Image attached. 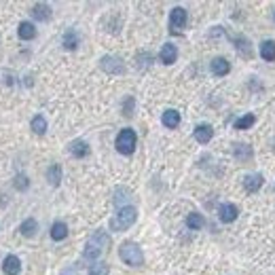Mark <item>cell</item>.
Here are the masks:
<instances>
[{
	"mask_svg": "<svg viewBox=\"0 0 275 275\" xmlns=\"http://www.w3.org/2000/svg\"><path fill=\"white\" fill-rule=\"evenodd\" d=\"M110 248V237L106 235L104 231H95L93 233V237L87 242V246H85V252H83V258L85 260H98L100 258V254L104 252V250H108Z\"/></svg>",
	"mask_w": 275,
	"mask_h": 275,
	"instance_id": "1",
	"label": "cell"
},
{
	"mask_svg": "<svg viewBox=\"0 0 275 275\" xmlns=\"http://www.w3.org/2000/svg\"><path fill=\"white\" fill-rule=\"evenodd\" d=\"M136 218H138V210L131 206H125L110 218V229L112 231H127L129 226L136 222Z\"/></svg>",
	"mask_w": 275,
	"mask_h": 275,
	"instance_id": "2",
	"label": "cell"
},
{
	"mask_svg": "<svg viewBox=\"0 0 275 275\" xmlns=\"http://www.w3.org/2000/svg\"><path fill=\"white\" fill-rule=\"evenodd\" d=\"M119 256H121V260L125 262V265H129V267L144 265V254H142L140 246L134 244V242H125L121 248H119Z\"/></svg>",
	"mask_w": 275,
	"mask_h": 275,
	"instance_id": "3",
	"label": "cell"
},
{
	"mask_svg": "<svg viewBox=\"0 0 275 275\" xmlns=\"http://www.w3.org/2000/svg\"><path fill=\"white\" fill-rule=\"evenodd\" d=\"M136 142H138V138H136V131L134 129H121V134L116 136V150L121 152V154H131L136 150Z\"/></svg>",
	"mask_w": 275,
	"mask_h": 275,
	"instance_id": "4",
	"label": "cell"
},
{
	"mask_svg": "<svg viewBox=\"0 0 275 275\" xmlns=\"http://www.w3.org/2000/svg\"><path fill=\"white\" fill-rule=\"evenodd\" d=\"M100 66H102L104 72H108V74H125L123 59L116 57V55H106V57H102Z\"/></svg>",
	"mask_w": 275,
	"mask_h": 275,
	"instance_id": "5",
	"label": "cell"
},
{
	"mask_svg": "<svg viewBox=\"0 0 275 275\" xmlns=\"http://www.w3.org/2000/svg\"><path fill=\"white\" fill-rule=\"evenodd\" d=\"M184 26H186V9L176 7L170 13V30L176 34V32H180Z\"/></svg>",
	"mask_w": 275,
	"mask_h": 275,
	"instance_id": "6",
	"label": "cell"
},
{
	"mask_svg": "<svg viewBox=\"0 0 275 275\" xmlns=\"http://www.w3.org/2000/svg\"><path fill=\"white\" fill-rule=\"evenodd\" d=\"M237 214H239V210H237V206H233V203H222V206L218 208V218L226 224L233 222L237 218Z\"/></svg>",
	"mask_w": 275,
	"mask_h": 275,
	"instance_id": "7",
	"label": "cell"
},
{
	"mask_svg": "<svg viewBox=\"0 0 275 275\" xmlns=\"http://www.w3.org/2000/svg\"><path fill=\"white\" fill-rule=\"evenodd\" d=\"M193 136H195V140L199 142V144H208V142L212 140V136H214V129L208 123H201V125L195 127V134Z\"/></svg>",
	"mask_w": 275,
	"mask_h": 275,
	"instance_id": "8",
	"label": "cell"
},
{
	"mask_svg": "<svg viewBox=\"0 0 275 275\" xmlns=\"http://www.w3.org/2000/svg\"><path fill=\"white\" fill-rule=\"evenodd\" d=\"M176 57H178V49L172 45V43H167V45H163L161 47V53H159V59L165 64V66H170V64H174L176 62Z\"/></svg>",
	"mask_w": 275,
	"mask_h": 275,
	"instance_id": "9",
	"label": "cell"
},
{
	"mask_svg": "<svg viewBox=\"0 0 275 275\" xmlns=\"http://www.w3.org/2000/svg\"><path fill=\"white\" fill-rule=\"evenodd\" d=\"M3 271H5L7 275H19V271H21V262H19V258L13 256V254H9V256L3 260Z\"/></svg>",
	"mask_w": 275,
	"mask_h": 275,
	"instance_id": "10",
	"label": "cell"
},
{
	"mask_svg": "<svg viewBox=\"0 0 275 275\" xmlns=\"http://www.w3.org/2000/svg\"><path fill=\"white\" fill-rule=\"evenodd\" d=\"M262 182H265V178H262L260 174H250L244 178V188L248 190V193H256V190L262 186Z\"/></svg>",
	"mask_w": 275,
	"mask_h": 275,
	"instance_id": "11",
	"label": "cell"
},
{
	"mask_svg": "<svg viewBox=\"0 0 275 275\" xmlns=\"http://www.w3.org/2000/svg\"><path fill=\"white\" fill-rule=\"evenodd\" d=\"M210 68H212V72L216 74V76H224V74H229V70H231V64L226 62L224 57H216V59H212Z\"/></svg>",
	"mask_w": 275,
	"mask_h": 275,
	"instance_id": "12",
	"label": "cell"
},
{
	"mask_svg": "<svg viewBox=\"0 0 275 275\" xmlns=\"http://www.w3.org/2000/svg\"><path fill=\"white\" fill-rule=\"evenodd\" d=\"M161 121H163V125H165L167 129H176L178 125H180V112H178V110H172V108L165 110Z\"/></svg>",
	"mask_w": 275,
	"mask_h": 275,
	"instance_id": "13",
	"label": "cell"
},
{
	"mask_svg": "<svg viewBox=\"0 0 275 275\" xmlns=\"http://www.w3.org/2000/svg\"><path fill=\"white\" fill-rule=\"evenodd\" d=\"M233 154H235V159L246 163V161L252 159V146H248V144H235L233 146Z\"/></svg>",
	"mask_w": 275,
	"mask_h": 275,
	"instance_id": "14",
	"label": "cell"
},
{
	"mask_svg": "<svg viewBox=\"0 0 275 275\" xmlns=\"http://www.w3.org/2000/svg\"><path fill=\"white\" fill-rule=\"evenodd\" d=\"M260 57L265 62H275V41L260 43Z\"/></svg>",
	"mask_w": 275,
	"mask_h": 275,
	"instance_id": "15",
	"label": "cell"
},
{
	"mask_svg": "<svg viewBox=\"0 0 275 275\" xmlns=\"http://www.w3.org/2000/svg\"><path fill=\"white\" fill-rule=\"evenodd\" d=\"M70 152L74 154V157H87L89 154V146H87V142H83V140H74V142H70Z\"/></svg>",
	"mask_w": 275,
	"mask_h": 275,
	"instance_id": "16",
	"label": "cell"
},
{
	"mask_svg": "<svg viewBox=\"0 0 275 275\" xmlns=\"http://www.w3.org/2000/svg\"><path fill=\"white\" fill-rule=\"evenodd\" d=\"M32 15L34 17H36L38 21H47V19H49L51 17V9H49V5H34L32 7Z\"/></svg>",
	"mask_w": 275,
	"mask_h": 275,
	"instance_id": "17",
	"label": "cell"
},
{
	"mask_svg": "<svg viewBox=\"0 0 275 275\" xmlns=\"http://www.w3.org/2000/svg\"><path fill=\"white\" fill-rule=\"evenodd\" d=\"M51 237L55 239V242H62V239L68 237V226L66 222H53L51 226Z\"/></svg>",
	"mask_w": 275,
	"mask_h": 275,
	"instance_id": "18",
	"label": "cell"
},
{
	"mask_svg": "<svg viewBox=\"0 0 275 275\" xmlns=\"http://www.w3.org/2000/svg\"><path fill=\"white\" fill-rule=\"evenodd\" d=\"M19 38L21 41H32L34 36H36V28H34L32 26V23H26V21H23V23H19Z\"/></svg>",
	"mask_w": 275,
	"mask_h": 275,
	"instance_id": "19",
	"label": "cell"
},
{
	"mask_svg": "<svg viewBox=\"0 0 275 275\" xmlns=\"http://www.w3.org/2000/svg\"><path fill=\"white\" fill-rule=\"evenodd\" d=\"M233 43H235V47H237V51L242 53L244 57H252V47H250V43H248L244 36H235Z\"/></svg>",
	"mask_w": 275,
	"mask_h": 275,
	"instance_id": "20",
	"label": "cell"
},
{
	"mask_svg": "<svg viewBox=\"0 0 275 275\" xmlns=\"http://www.w3.org/2000/svg\"><path fill=\"white\" fill-rule=\"evenodd\" d=\"M203 224H206V220H203L201 214H195V212H193V214H188V216H186V226H188V229L199 231Z\"/></svg>",
	"mask_w": 275,
	"mask_h": 275,
	"instance_id": "21",
	"label": "cell"
},
{
	"mask_svg": "<svg viewBox=\"0 0 275 275\" xmlns=\"http://www.w3.org/2000/svg\"><path fill=\"white\" fill-rule=\"evenodd\" d=\"M36 229H38V224H36V220L34 218H28V220H23V224H21V235L23 237H32L34 233H36Z\"/></svg>",
	"mask_w": 275,
	"mask_h": 275,
	"instance_id": "22",
	"label": "cell"
},
{
	"mask_svg": "<svg viewBox=\"0 0 275 275\" xmlns=\"http://www.w3.org/2000/svg\"><path fill=\"white\" fill-rule=\"evenodd\" d=\"M47 180H49L53 186L59 184V180H62V170H59V165H51L49 170H47Z\"/></svg>",
	"mask_w": 275,
	"mask_h": 275,
	"instance_id": "23",
	"label": "cell"
},
{
	"mask_svg": "<svg viewBox=\"0 0 275 275\" xmlns=\"http://www.w3.org/2000/svg\"><path fill=\"white\" fill-rule=\"evenodd\" d=\"M256 123V116L254 114H246V116H242V119H237L235 121V129H250Z\"/></svg>",
	"mask_w": 275,
	"mask_h": 275,
	"instance_id": "24",
	"label": "cell"
},
{
	"mask_svg": "<svg viewBox=\"0 0 275 275\" xmlns=\"http://www.w3.org/2000/svg\"><path fill=\"white\" fill-rule=\"evenodd\" d=\"M108 273H110L108 262H93L89 267V275H108Z\"/></svg>",
	"mask_w": 275,
	"mask_h": 275,
	"instance_id": "25",
	"label": "cell"
},
{
	"mask_svg": "<svg viewBox=\"0 0 275 275\" xmlns=\"http://www.w3.org/2000/svg\"><path fill=\"white\" fill-rule=\"evenodd\" d=\"M76 45H78L76 32H74V30H68V32L64 34V47H66V49H76Z\"/></svg>",
	"mask_w": 275,
	"mask_h": 275,
	"instance_id": "26",
	"label": "cell"
},
{
	"mask_svg": "<svg viewBox=\"0 0 275 275\" xmlns=\"http://www.w3.org/2000/svg\"><path fill=\"white\" fill-rule=\"evenodd\" d=\"M32 129H34V134L43 136L45 131H47V121H45L43 116H34V119H32Z\"/></svg>",
	"mask_w": 275,
	"mask_h": 275,
	"instance_id": "27",
	"label": "cell"
},
{
	"mask_svg": "<svg viewBox=\"0 0 275 275\" xmlns=\"http://www.w3.org/2000/svg\"><path fill=\"white\" fill-rule=\"evenodd\" d=\"M127 199H129V190L127 188H116V193H114V203H116V206H123Z\"/></svg>",
	"mask_w": 275,
	"mask_h": 275,
	"instance_id": "28",
	"label": "cell"
},
{
	"mask_svg": "<svg viewBox=\"0 0 275 275\" xmlns=\"http://www.w3.org/2000/svg\"><path fill=\"white\" fill-rule=\"evenodd\" d=\"M15 186H17L19 190L28 188V178H26V176H17V178H15Z\"/></svg>",
	"mask_w": 275,
	"mask_h": 275,
	"instance_id": "29",
	"label": "cell"
},
{
	"mask_svg": "<svg viewBox=\"0 0 275 275\" xmlns=\"http://www.w3.org/2000/svg\"><path fill=\"white\" fill-rule=\"evenodd\" d=\"M131 106H134V100H131V98H129V100L125 102V112H123L125 116H131Z\"/></svg>",
	"mask_w": 275,
	"mask_h": 275,
	"instance_id": "30",
	"label": "cell"
},
{
	"mask_svg": "<svg viewBox=\"0 0 275 275\" xmlns=\"http://www.w3.org/2000/svg\"><path fill=\"white\" fill-rule=\"evenodd\" d=\"M62 275H78V273H76V267L72 265V267H66V269L62 271Z\"/></svg>",
	"mask_w": 275,
	"mask_h": 275,
	"instance_id": "31",
	"label": "cell"
},
{
	"mask_svg": "<svg viewBox=\"0 0 275 275\" xmlns=\"http://www.w3.org/2000/svg\"><path fill=\"white\" fill-rule=\"evenodd\" d=\"M273 21H275V9H273Z\"/></svg>",
	"mask_w": 275,
	"mask_h": 275,
	"instance_id": "32",
	"label": "cell"
}]
</instances>
